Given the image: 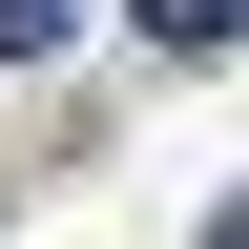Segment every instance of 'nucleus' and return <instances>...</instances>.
Wrapping results in <instances>:
<instances>
[{"label":"nucleus","mask_w":249,"mask_h":249,"mask_svg":"<svg viewBox=\"0 0 249 249\" xmlns=\"http://www.w3.org/2000/svg\"><path fill=\"white\" fill-rule=\"evenodd\" d=\"M229 21H249V0H145V42H166V62H208Z\"/></svg>","instance_id":"obj_1"},{"label":"nucleus","mask_w":249,"mask_h":249,"mask_svg":"<svg viewBox=\"0 0 249 249\" xmlns=\"http://www.w3.org/2000/svg\"><path fill=\"white\" fill-rule=\"evenodd\" d=\"M62 21H83V0H0V62H42V42H62Z\"/></svg>","instance_id":"obj_2"},{"label":"nucleus","mask_w":249,"mask_h":249,"mask_svg":"<svg viewBox=\"0 0 249 249\" xmlns=\"http://www.w3.org/2000/svg\"><path fill=\"white\" fill-rule=\"evenodd\" d=\"M208 249H249V208H208Z\"/></svg>","instance_id":"obj_3"}]
</instances>
